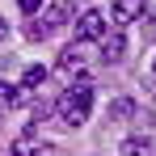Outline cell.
<instances>
[{
  "label": "cell",
  "instance_id": "15",
  "mask_svg": "<svg viewBox=\"0 0 156 156\" xmlns=\"http://www.w3.org/2000/svg\"><path fill=\"white\" fill-rule=\"evenodd\" d=\"M152 68H156V63H152Z\"/></svg>",
  "mask_w": 156,
  "mask_h": 156
},
{
  "label": "cell",
  "instance_id": "5",
  "mask_svg": "<svg viewBox=\"0 0 156 156\" xmlns=\"http://www.w3.org/2000/svg\"><path fill=\"white\" fill-rule=\"evenodd\" d=\"M9 156H55V148L38 135H21V139L9 144Z\"/></svg>",
  "mask_w": 156,
  "mask_h": 156
},
{
  "label": "cell",
  "instance_id": "10",
  "mask_svg": "<svg viewBox=\"0 0 156 156\" xmlns=\"http://www.w3.org/2000/svg\"><path fill=\"white\" fill-rule=\"evenodd\" d=\"M63 21H68V9H51V13H47L38 26H42V34H51V30H59Z\"/></svg>",
  "mask_w": 156,
  "mask_h": 156
},
{
  "label": "cell",
  "instance_id": "12",
  "mask_svg": "<svg viewBox=\"0 0 156 156\" xmlns=\"http://www.w3.org/2000/svg\"><path fill=\"white\" fill-rule=\"evenodd\" d=\"M139 17H144V13H139ZM144 38H156V9L144 17Z\"/></svg>",
  "mask_w": 156,
  "mask_h": 156
},
{
  "label": "cell",
  "instance_id": "9",
  "mask_svg": "<svg viewBox=\"0 0 156 156\" xmlns=\"http://www.w3.org/2000/svg\"><path fill=\"white\" fill-rule=\"evenodd\" d=\"M42 80H47V68L42 63H30L21 72V89H42Z\"/></svg>",
  "mask_w": 156,
  "mask_h": 156
},
{
  "label": "cell",
  "instance_id": "1",
  "mask_svg": "<svg viewBox=\"0 0 156 156\" xmlns=\"http://www.w3.org/2000/svg\"><path fill=\"white\" fill-rule=\"evenodd\" d=\"M89 110H93V84L89 80H76V84H68L63 89V97L55 101V114H59V122L63 127H84L89 122Z\"/></svg>",
  "mask_w": 156,
  "mask_h": 156
},
{
  "label": "cell",
  "instance_id": "11",
  "mask_svg": "<svg viewBox=\"0 0 156 156\" xmlns=\"http://www.w3.org/2000/svg\"><path fill=\"white\" fill-rule=\"evenodd\" d=\"M131 114H135L131 101H114V105H110V118H131Z\"/></svg>",
  "mask_w": 156,
  "mask_h": 156
},
{
  "label": "cell",
  "instance_id": "8",
  "mask_svg": "<svg viewBox=\"0 0 156 156\" xmlns=\"http://www.w3.org/2000/svg\"><path fill=\"white\" fill-rule=\"evenodd\" d=\"M26 101V89H21V84H4V80H0V105H4V110H13V105H21Z\"/></svg>",
  "mask_w": 156,
  "mask_h": 156
},
{
  "label": "cell",
  "instance_id": "6",
  "mask_svg": "<svg viewBox=\"0 0 156 156\" xmlns=\"http://www.w3.org/2000/svg\"><path fill=\"white\" fill-rule=\"evenodd\" d=\"M97 42H101V59H105V63H118L122 51H127V38H122V30H118V26H114L110 38H97Z\"/></svg>",
  "mask_w": 156,
  "mask_h": 156
},
{
  "label": "cell",
  "instance_id": "3",
  "mask_svg": "<svg viewBox=\"0 0 156 156\" xmlns=\"http://www.w3.org/2000/svg\"><path fill=\"white\" fill-rule=\"evenodd\" d=\"M76 38H80V42H97V38H105V13H97V9L80 13V17H76Z\"/></svg>",
  "mask_w": 156,
  "mask_h": 156
},
{
  "label": "cell",
  "instance_id": "2",
  "mask_svg": "<svg viewBox=\"0 0 156 156\" xmlns=\"http://www.w3.org/2000/svg\"><path fill=\"white\" fill-rule=\"evenodd\" d=\"M89 63H93V55H89V42H80V38L72 47H63V55H59V72H68V76H84Z\"/></svg>",
  "mask_w": 156,
  "mask_h": 156
},
{
  "label": "cell",
  "instance_id": "13",
  "mask_svg": "<svg viewBox=\"0 0 156 156\" xmlns=\"http://www.w3.org/2000/svg\"><path fill=\"white\" fill-rule=\"evenodd\" d=\"M17 4H21V13H26V17H34V13H38L47 0H17Z\"/></svg>",
  "mask_w": 156,
  "mask_h": 156
},
{
  "label": "cell",
  "instance_id": "14",
  "mask_svg": "<svg viewBox=\"0 0 156 156\" xmlns=\"http://www.w3.org/2000/svg\"><path fill=\"white\" fill-rule=\"evenodd\" d=\"M4 34H9V21H4V17H0V38H4Z\"/></svg>",
  "mask_w": 156,
  "mask_h": 156
},
{
  "label": "cell",
  "instance_id": "7",
  "mask_svg": "<svg viewBox=\"0 0 156 156\" xmlns=\"http://www.w3.org/2000/svg\"><path fill=\"white\" fill-rule=\"evenodd\" d=\"M118 156H156V144L148 139V135H131V139H122Z\"/></svg>",
  "mask_w": 156,
  "mask_h": 156
},
{
  "label": "cell",
  "instance_id": "4",
  "mask_svg": "<svg viewBox=\"0 0 156 156\" xmlns=\"http://www.w3.org/2000/svg\"><path fill=\"white\" fill-rule=\"evenodd\" d=\"M148 9V0H114V9H110V21L118 30H127L131 21H139V13Z\"/></svg>",
  "mask_w": 156,
  "mask_h": 156
}]
</instances>
